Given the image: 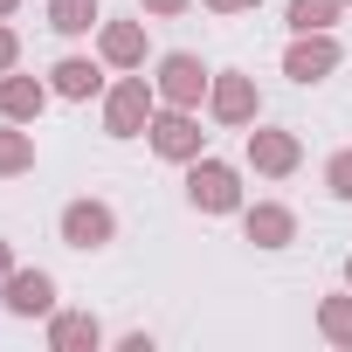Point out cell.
I'll return each instance as SVG.
<instances>
[{"mask_svg": "<svg viewBox=\"0 0 352 352\" xmlns=\"http://www.w3.org/2000/svg\"><path fill=\"white\" fill-rule=\"evenodd\" d=\"M14 173H35V131H21V124L0 131V180H14Z\"/></svg>", "mask_w": 352, "mask_h": 352, "instance_id": "17", "label": "cell"}, {"mask_svg": "<svg viewBox=\"0 0 352 352\" xmlns=\"http://www.w3.org/2000/svg\"><path fill=\"white\" fill-rule=\"evenodd\" d=\"M104 345V324L90 318V311H49V352H97Z\"/></svg>", "mask_w": 352, "mask_h": 352, "instance_id": "14", "label": "cell"}, {"mask_svg": "<svg viewBox=\"0 0 352 352\" xmlns=\"http://www.w3.org/2000/svg\"><path fill=\"white\" fill-rule=\"evenodd\" d=\"M97 56L111 69H145V21H104L97 28Z\"/></svg>", "mask_w": 352, "mask_h": 352, "instance_id": "13", "label": "cell"}, {"mask_svg": "<svg viewBox=\"0 0 352 352\" xmlns=\"http://www.w3.org/2000/svg\"><path fill=\"white\" fill-rule=\"evenodd\" d=\"M138 8H145L152 21H173V14H187V8H194V0H138Z\"/></svg>", "mask_w": 352, "mask_h": 352, "instance_id": "21", "label": "cell"}, {"mask_svg": "<svg viewBox=\"0 0 352 352\" xmlns=\"http://www.w3.org/2000/svg\"><path fill=\"white\" fill-rule=\"evenodd\" d=\"M338 14H345V0H290V8H283V21H290L297 35H324Z\"/></svg>", "mask_w": 352, "mask_h": 352, "instance_id": "16", "label": "cell"}, {"mask_svg": "<svg viewBox=\"0 0 352 352\" xmlns=\"http://www.w3.org/2000/svg\"><path fill=\"white\" fill-rule=\"evenodd\" d=\"M318 331H324L338 352H352V297H324V304H318Z\"/></svg>", "mask_w": 352, "mask_h": 352, "instance_id": "18", "label": "cell"}, {"mask_svg": "<svg viewBox=\"0 0 352 352\" xmlns=\"http://www.w3.org/2000/svg\"><path fill=\"white\" fill-rule=\"evenodd\" d=\"M145 145H152L159 159H173V166H194V159L208 152V131H201V118H194V111L159 104V111H152V124H145Z\"/></svg>", "mask_w": 352, "mask_h": 352, "instance_id": "2", "label": "cell"}, {"mask_svg": "<svg viewBox=\"0 0 352 352\" xmlns=\"http://www.w3.org/2000/svg\"><path fill=\"white\" fill-rule=\"evenodd\" d=\"M8 69H21V35L0 21V76H8Z\"/></svg>", "mask_w": 352, "mask_h": 352, "instance_id": "20", "label": "cell"}, {"mask_svg": "<svg viewBox=\"0 0 352 352\" xmlns=\"http://www.w3.org/2000/svg\"><path fill=\"white\" fill-rule=\"evenodd\" d=\"M152 111H159V83L152 76H118L104 90V131L111 138H145Z\"/></svg>", "mask_w": 352, "mask_h": 352, "instance_id": "1", "label": "cell"}, {"mask_svg": "<svg viewBox=\"0 0 352 352\" xmlns=\"http://www.w3.org/2000/svg\"><path fill=\"white\" fill-rule=\"evenodd\" d=\"M208 8H214V14H256L263 0H208Z\"/></svg>", "mask_w": 352, "mask_h": 352, "instance_id": "22", "label": "cell"}, {"mask_svg": "<svg viewBox=\"0 0 352 352\" xmlns=\"http://www.w3.org/2000/svg\"><path fill=\"white\" fill-rule=\"evenodd\" d=\"M345 290H352V256H345Z\"/></svg>", "mask_w": 352, "mask_h": 352, "instance_id": "25", "label": "cell"}, {"mask_svg": "<svg viewBox=\"0 0 352 352\" xmlns=\"http://www.w3.org/2000/svg\"><path fill=\"white\" fill-rule=\"evenodd\" d=\"M187 201H194L201 214H235V208H242V173H235L228 159H208V152H201V159L187 166Z\"/></svg>", "mask_w": 352, "mask_h": 352, "instance_id": "4", "label": "cell"}, {"mask_svg": "<svg viewBox=\"0 0 352 352\" xmlns=\"http://www.w3.org/2000/svg\"><path fill=\"white\" fill-rule=\"evenodd\" d=\"M8 270H14V249H8V242H0V276H8Z\"/></svg>", "mask_w": 352, "mask_h": 352, "instance_id": "23", "label": "cell"}, {"mask_svg": "<svg viewBox=\"0 0 352 352\" xmlns=\"http://www.w3.org/2000/svg\"><path fill=\"white\" fill-rule=\"evenodd\" d=\"M0 304H8V318H49L56 311V276L49 270H8L0 276Z\"/></svg>", "mask_w": 352, "mask_h": 352, "instance_id": "8", "label": "cell"}, {"mask_svg": "<svg viewBox=\"0 0 352 352\" xmlns=\"http://www.w3.org/2000/svg\"><path fill=\"white\" fill-rule=\"evenodd\" d=\"M14 8H21V0H0V21H8V14H14Z\"/></svg>", "mask_w": 352, "mask_h": 352, "instance_id": "24", "label": "cell"}, {"mask_svg": "<svg viewBox=\"0 0 352 352\" xmlns=\"http://www.w3.org/2000/svg\"><path fill=\"white\" fill-rule=\"evenodd\" d=\"M324 194H331V201H352V145H338V152L324 159Z\"/></svg>", "mask_w": 352, "mask_h": 352, "instance_id": "19", "label": "cell"}, {"mask_svg": "<svg viewBox=\"0 0 352 352\" xmlns=\"http://www.w3.org/2000/svg\"><path fill=\"white\" fill-rule=\"evenodd\" d=\"M242 242H256V249H290V242H297V214H290L283 201H256V208H242Z\"/></svg>", "mask_w": 352, "mask_h": 352, "instance_id": "10", "label": "cell"}, {"mask_svg": "<svg viewBox=\"0 0 352 352\" xmlns=\"http://www.w3.org/2000/svg\"><path fill=\"white\" fill-rule=\"evenodd\" d=\"M159 104H180V111H201V97H208V83H214V69L194 56V49H173V56H159Z\"/></svg>", "mask_w": 352, "mask_h": 352, "instance_id": "5", "label": "cell"}, {"mask_svg": "<svg viewBox=\"0 0 352 352\" xmlns=\"http://www.w3.org/2000/svg\"><path fill=\"white\" fill-rule=\"evenodd\" d=\"M49 90H56V97H69V104L104 97V56H97V63H90V56H63V63L49 69Z\"/></svg>", "mask_w": 352, "mask_h": 352, "instance_id": "12", "label": "cell"}, {"mask_svg": "<svg viewBox=\"0 0 352 352\" xmlns=\"http://www.w3.org/2000/svg\"><path fill=\"white\" fill-rule=\"evenodd\" d=\"M249 166L263 180H290L304 166V138L297 131H276V124H249Z\"/></svg>", "mask_w": 352, "mask_h": 352, "instance_id": "7", "label": "cell"}, {"mask_svg": "<svg viewBox=\"0 0 352 352\" xmlns=\"http://www.w3.org/2000/svg\"><path fill=\"white\" fill-rule=\"evenodd\" d=\"M56 235L90 256V249H111V242H118V214H111L104 201H69V208L56 214Z\"/></svg>", "mask_w": 352, "mask_h": 352, "instance_id": "6", "label": "cell"}, {"mask_svg": "<svg viewBox=\"0 0 352 352\" xmlns=\"http://www.w3.org/2000/svg\"><path fill=\"white\" fill-rule=\"evenodd\" d=\"M208 118L228 124V131H249V124L263 118V90H256V76H242V69H214V83H208Z\"/></svg>", "mask_w": 352, "mask_h": 352, "instance_id": "3", "label": "cell"}, {"mask_svg": "<svg viewBox=\"0 0 352 352\" xmlns=\"http://www.w3.org/2000/svg\"><path fill=\"white\" fill-rule=\"evenodd\" d=\"M49 28H56V35H90V28H104V0H49Z\"/></svg>", "mask_w": 352, "mask_h": 352, "instance_id": "15", "label": "cell"}, {"mask_svg": "<svg viewBox=\"0 0 352 352\" xmlns=\"http://www.w3.org/2000/svg\"><path fill=\"white\" fill-rule=\"evenodd\" d=\"M49 97H56V90H49L42 76H21V69L0 76V118H8V124H35Z\"/></svg>", "mask_w": 352, "mask_h": 352, "instance_id": "11", "label": "cell"}, {"mask_svg": "<svg viewBox=\"0 0 352 352\" xmlns=\"http://www.w3.org/2000/svg\"><path fill=\"white\" fill-rule=\"evenodd\" d=\"M338 63H345V49L331 42V28H324V35H297V42L283 49V76H290V83H324Z\"/></svg>", "mask_w": 352, "mask_h": 352, "instance_id": "9", "label": "cell"}, {"mask_svg": "<svg viewBox=\"0 0 352 352\" xmlns=\"http://www.w3.org/2000/svg\"><path fill=\"white\" fill-rule=\"evenodd\" d=\"M345 8H352V0H345Z\"/></svg>", "mask_w": 352, "mask_h": 352, "instance_id": "26", "label": "cell"}]
</instances>
